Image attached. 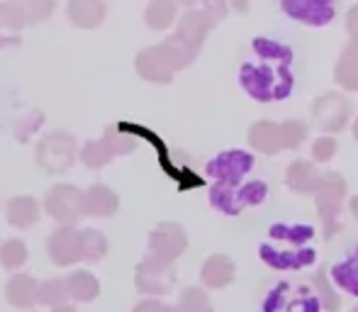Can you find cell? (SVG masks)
Masks as SVG:
<instances>
[{
    "label": "cell",
    "instance_id": "6da1fadb",
    "mask_svg": "<svg viewBox=\"0 0 358 312\" xmlns=\"http://www.w3.org/2000/svg\"><path fill=\"white\" fill-rule=\"evenodd\" d=\"M292 52L273 39H254V59L241 66V88L259 103L283 100L292 93Z\"/></svg>",
    "mask_w": 358,
    "mask_h": 312
},
{
    "label": "cell",
    "instance_id": "7a4b0ae2",
    "mask_svg": "<svg viewBox=\"0 0 358 312\" xmlns=\"http://www.w3.org/2000/svg\"><path fill=\"white\" fill-rule=\"evenodd\" d=\"M268 236L259 254L271 269H302L315 261V249L310 246L315 229L310 225H273Z\"/></svg>",
    "mask_w": 358,
    "mask_h": 312
},
{
    "label": "cell",
    "instance_id": "3957f363",
    "mask_svg": "<svg viewBox=\"0 0 358 312\" xmlns=\"http://www.w3.org/2000/svg\"><path fill=\"white\" fill-rule=\"evenodd\" d=\"M198 54L188 49L178 37L171 34L159 47H149L137 54V73L151 83H171L173 73L190 66Z\"/></svg>",
    "mask_w": 358,
    "mask_h": 312
},
{
    "label": "cell",
    "instance_id": "277c9868",
    "mask_svg": "<svg viewBox=\"0 0 358 312\" xmlns=\"http://www.w3.org/2000/svg\"><path fill=\"white\" fill-rule=\"evenodd\" d=\"M346 195V180L341 173L336 171H329L322 178L320 190L315 193V203H317V213H320V220L324 225V239H331L336 232L341 229V203H344Z\"/></svg>",
    "mask_w": 358,
    "mask_h": 312
},
{
    "label": "cell",
    "instance_id": "5b68a950",
    "mask_svg": "<svg viewBox=\"0 0 358 312\" xmlns=\"http://www.w3.org/2000/svg\"><path fill=\"white\" fill-rule=\"evenodd\" d=\"M78 144L69 132H52L37 144V164L49 173H62L76 161Z\"/></svg>",
    "mask_w": 358,
    "mask_h": 312
},
{
    "label": "cell",
    "instance_id": "8992f818",
    "mask_svg": "<svg viewBox=\"0 0 358 312\" xmlns=\"http://www.w3.org/2000/svg\"><path fill=\"white\" fill-rule=\"evenodd\" d=\"M351 100L341 93H324L312 105V125L327 134L344 132L351 120Z\"/></svg>",
    "mask_w": 358,
    "mask_h": 312
},
{
    "label": "cell",
    "instance_id": "52a82bcc",
    "mask_svg": "<svg viewBox=\"0 0 358 312\" xmlns=\"http://www.w3.org/2000/svg\"><path fill=\"white\" fill-rule=\"evenodd\" d=\"M268 195V185L261 180H251L246 185H234V188H213V205L224 215H239L246 205H259Z\"/></svg>",
    "mask_w": 358,
    "mask_h": 312
},
{
    "label": "cell",
    "instance_id": "ba28073f",
    "mask_svg": "<svg viewBox=\"0 0 358 312\" xmlns=\"http://www.w3.org/2000/svg\"><path fill=\"white\" fill-rule=\"evenodd\" d=\"M188 246V236H185L183 227L176 222H164L151 232L149 236V259H156L161 264H173Z\"/></svg>",
    "mask_w": 358,
    "mask_h": 312
},
{
    "label": "cell",
    "instance_id": "9c48e42d",
    "mask_svg": "<svg viewBox=\"0 0 358 312\" xmlns=\"http://www.w3.org/2000/svg\"><path fill=\"white\" fill-rule=\"evenodd\" d=\"M251 169H254V156L239 152V149H231V152H224L217 156L215 161H210L208 173L217 178L215 185L234 188V185H241V178H244Z\"/></svg>",
    "mask_w": 358,
    "mask_h": 312
},
{
    "label": "cell",
    "instance_id": "30bf717a",
    "mask_svg": "<svg viewBox=\"0 0 358 312\" xmlns=\"http://www.w3.org/2000/svg\"><path fill=\"white\" fill-rule=\"evenodd\" d=\"M336 0H280V8L297 22L322 27L329 24L336 15Z\"/></svg>",
    "mask_w": 358,
    "mask_h": 312
},
{
    "label": "cell",
    "instance_id": "8fae6325",
    "mask_svg": "<svg viewBox=\"0 0 358 312\" xmlns=\"http://www.w3.org/2000/svg\"><path fill=\"white\" fill-rule=\"evenodd\" d=\"M80 193L76 185H54L52 190L47 193V200H44V208L47 213L52 215L57 222L64 225H73L76 220L80 218Z\"/></svg>",
    "mask_w": 358,
    "mask_h": 312
},
{
    "label": "cell",
    "instance_id": "7c38bea8",
    "mask_svg": "<svg viewBox=\"0 0 358 312\" xmlns=\"http://www.w3.org/2000/svg\"><path fill=\"white\" fill-rule=\"evenodd\" d=\"M213 27H215V22L210 20V15H205L203 10H188V13L180 17L178 29L173 32V37H178L185 47L198 54L200 49H203L208 34L213 32Z\"/></svg>",
    "mask_w": 358,
    "mask_h": 312
},
{
    "label": "cell",
    "instance_id": "4fadbf2b",
    "mask_svg": "<svg viewBox=\"0 0 358 312\" xmlns=\"http://www.w3.org/2000/svg\"><path fill=\"white\" fill-rule=\"evenodd\" d=\"M290 285H278L271 290L268 300L264 305V312H320V300L310 298L305 288H292V298H287Z\"/></svg>",
    "mask_w": 358,
    "mask_h": 312
},
{
    "label": "cell",
    "instance_id": "5bb4252c",
    "mask_svg": "<svg viewBox=\"0 0 358 312\" xmlns=\"http://www.w3.org/2000/svg\"><path fill=\"white\" fill-rule=\"evenodd\" d=\"M173 278L171 264H161L156 259H146L137 269V288L144 293H166L173 285Z\"/></svg>",
    "mask_w": 358,
    "mask_h": 312
},
{
    "label": "cell",
    "instance_id": "9a60e30c",
    "mask_svg": "<svg viewBox=\"0 0 358 312\" xmlns=\"http://www.w3.org/2000/svg\"><path fill=\"white\" fill-rule=\"evenodd\" d=\"M49 256L54 259V264H73L80 259V232L73 225H64L62 229L52 234L49 239Z\"/></svg>",
    "mask_w": 358,
    "mask_h": 312
},
{
    "label": "cell",
    "instance_id": "2e32d148",
    "mask_svg": "<svg viewBox=\"0 0 358 312\" xmlns=\"http://www.w3.org/2000/svg\"><path fill=\"white\" fill-rule=\"evenodd\" d=\"M120 208V198L108 185H90L80 198V213L90 218H110Z\"/></svg>",
    "mask_w": 358,
    "mask_h": 312
},
{
    "label": "cell",
    "instance_id": "e0dca14e",
    "mask_svg": "<svg viewBox=\"0 0 358 312\" xmlns=\"http://www.w3.org/2000/svg\"><path fill=\"white\" fill-rule=\"evenodd\" d=\"M66 15L73 27L93 29L100 27L108 15V3L105 0H69Z\"/></svg>",
    "mask_w": 358,
    "mask_h": 312
},
{
    "label": "cell",
    "instance_id": "ac0fdd59",
    "mask_svg": "<svg viewBox=\"0 0 358 312\" xmlns=\"http://www.w3.org/2000/svg\"><path fill=\"white\" fill-rule=\"evenodd\" d=\"M249 144L256 152L273 156L283 152V139H280V125L271 122V120H259V122L251 125L249 129Z\"/></svg>",
    "mask_w": 358,
    "mask_h": 312
},
{
    "label": "cell",
    "instance_id": "d6986e66",
    "mask_svg": "<svg viewBox=\"0 0 358 312\" xmlns=\"http://www.w3.org/2000/svg\"><path fill=\"white\" fill-rule=\"evenodd\" d=\"M322 178H324V173H320L317 166L305 159H295L287 166V185L295 193H317L322 185Z\"/></svg>",
    "mask_w": 358,
    "mask_h": 312
},
{
    "label": "cell",
    "instance_id": "ffe728a7",
    "mask_svg": "<svg viewBox=\"0 0 358 312\" xmlns=\"http://www.w3.org/2000/svg\"><path fill=\"white\" fill-rule=\"evenodd\" d=\"M334 80L344 90L358 93V39H351L334 66Z\"/></svg>",
    "mask_w": 358,
    "mask_h": 312
},
{
    "label": "cell",
    "instance_id": "44dd1931",
    "mask_svg": "<svg viewBox=\"0 0 358 312\" xmlns=\"http://www.w3.org/2000/svg\"><path fill=\"white\" fill-rule=\"evenodd\" d=\"M234 261L224 254H213L203 266V283L208 288H224L234 281Z\"/></svg>",
    "mask_w": 358,
    "mask_h": 312
},
{
    "label": "cell",
    "instance_id": "7402d4cb",
    "mask_svg": "<svg viewBox=\"0 0 358 312\" xmlns=\"http://www.w3.org/2000/svg\"><path fill=\"white\" fill-rule=\"evenodd\" d=\"M5 213H8V222L13 227H32L39 220V203L29 195H17L8 203Z\"/></svg>",
    "mask_w": 358,
    "mask_h": 312
},
{
    "label": "cell",
    "instance_id": "603a6c76",
    "mask_svg": "<svg viewBox=\"0 0 358 312\" xmlns=\"http://www.w3.org/2000/svg\"><path fill=\"white\" fill-rule=\"evenodd\" d=\"M176 13H178V5L176 0H149L144 10V22L149 29H169L176 20Z\"/></svg>",
    "mask_w": 358,
    "mask_h": 312
},
{
    "label": "cell",
    "instance_id": "cb8c5ba5",
    "mask_svg": "<svg viewBox=\"0 0 358 312\" xmlns=\"http://www.w3.org/2000/svg\"><path fill=\"white\" fill-rule=\"evenodd\" d=\"M331 276H334V283L339 285V288H344L346 293L358 298V246L341 261V264H336L334 269H331Z\"/></svg>",
    "mask_w": 358,
    "mask_h": 312
},
{
    "label": "cell",
    "instance_id": "d4e9b609",
    "mask_svg": "<svg viewBox=\"0 0 358 312\" xmlns=\"http://www.w3.org/2000/svg\"><path fill=\"white\" fill-rule=\"evenodd\" d=\"M312 285H315L317 295H320V308H324L327 312H339L341 308V298L334 288H331V281H329V274L327 269H320L315 276H312Z\"/></svg>",
    "mask_w": 358,
    "mask_h": 312
},
{
    "label": "cell",
    "instance_id": "484cf974",
    "mask_svg": "<svg viewBox=\"0 0 358 312\" xmlns=\"http://www.w3.org/2000/svg\"><path fill=\"white\" fill-rule=\"evenodd\" d=\"M37 288L29 276H15L13 283L8 285V298L13 305H32L37 300Z\"/></svg>",
    "mask_w": 358,
    "mask_h": 312
},
{
    "label": "cell",
    "instance_id": "4316f807",
    "mask_svg": "<svg viewBox=\"0 0 358 312\" xmlns=\"http://www.w3.org/2000/svg\"><path fill=\"white\" fill-rule=\"evenodd\" d=\"M105 251H108V241L98 229H83L80 232V259L95 261L105 256Z\"/></svg>",
    "mask_w": 358,
    "mask_h": 312
},
{
    "label": "cell",
    "instance_id": "83f0119b",
    "mask_svg": "<svg viewBox=\"0 0 358 312\" xmlns=\"http://www.w3.org/2000/svg\"><path fill=\"white\" fill-rule=\"evenodd\" d=\"M27 22H42L57 8V0H15Z\"/></svg>",
    "mask_w": 358,
    "mask_h": 312
},
{
    "label": "cell",
    "instance_id": "f1b7e54d",
    "mask_svg": "<svg viewBox=\"0 0 358 312\" xmlns=\"http://www.w3.org/2000/svg\"><path fill=\"white\" fill-rule=\"evenodd\" d=\"M113 159V152L108 149V144L100 139V142H88L83 149H80V161L90 169H103L105 164H110Z\"/></svg>",
    "mask_w": 358,
    "mask_h": 312
},
{
    "label": "cell",
    "instance_id": "f546056e",
    "mask_svg": "<svg viewBox=\"0 0 358 312\" xmlns=\"http://www.w3.org/2000/svg\"><path fill=\"white\" fill-rule=\"evenodd\" d=\"M66 290L71 295H76L78 300H90L98 295V283H95V278L90 274L80 271V274H73L71 278H69Z\"/></svg>",
    "mask_w": 358,
    "mask_h": 312
},
{
    "label": "cell",
    "instance_id": "4dcf8cb0",
    "mask_svg": "<svg viewBox=\"0 0 358 312\" xmlns=\"http://www.w3.org/2000/svg\"><path fill=\"white\" fill-rule=\"evenodd\" d=\"M176 312H213V305H210V298L205 295V290L188 288L180 293V303Z\"/></svg>",
    "mask_w": 358,
    "mask_h": 312
},
{
    "label": "cell",
    "instance_id": "1f68e13d",
    "mask_svg": "<svg viewBox=\"0 0 358 312\" xmlns=\"http://www.w3.org/2000/svg\"><path fill=\"white\" fill-rule=\"evenodd\" d=\"M307 127L302 120H287V122L280 125V139H283V149H297L302 142L307 139Z\"/></svg>",
    "mask_w": 358,
    "mask_h": 312
},
{
    "label": "cell",
    "instance_id": "d6a6232c",
    "mask_svg": "<svg viewBox=\"0 0 358 312\" xmlns=\"http://www.w3.org/2000/svg\"><path fill=\"white\" fill-rule=\"evenodd\" d=\"M103 142L108 144V149L115 154H129L134 152V147H137V139H132L129 134H124L122 127H108V132H105Z\"/></svg>",
    "mask_w": 358,
    "mask_h": 312
},
{
    "label": "cell",
    "instance_id": "836d02e7",
    "mask_svg": "<svg viewBox=\"0 0 358 312\" xmlns=\"http://www.w3.org/2000/svg\"><path fill=\"white\" fill-rule=\"evenodd\" d=\"M24 259H27V249L20 239H10L0 246V261L5 269H17L20 264H24Z\"/></svg>",
    "mask_w": 358,
    "mask_h": 312
},
{
    "label": "cell",
    "instance_id": "e575fe53",
    "mask_svg": "<svg viewBox=\"0 0 358 312\" xmlns=\"http://www.w3.org/2000/svg\"><path fill=\"white\" fill-rule=\"evenodd\" d=\"M66 293L69 290L62 281H49V283H44L37 288V300L39 303H47V305L64 303V300H66Z\"/></svg>",
    "mask_w": 358,
    "mask_h": 312
},
{
    "label": "cell",
    "instance_id": "d590c367",
    "mask_svg": "<svg viewBox=\"0 0 358 312\" xmlns=\"http://www.w3.org/2000/svg\"><path fill=\"white\" fill-rule=\"evenodd\" d=\"M336 154V139L334 137H320L315 139V144H312V159L320 161V164H327V161H331Z\"/></svg>",
    "mask_w": 358,
    "mask_h": 312
},
{
    "label": "cell",
    "instance_id": "8d00e7d4",
    "mask_svg": "<svg viewBox=\"0 0 358 312\" xmlns=\"http://www.w3.org/2000/svg\"><path fill=\"white\" fill-rule=\"evenodd\" d=\"M200 3H203V13L210 15L215 24L227 17V0H200Z\"/></svg>",
    "mask_w": 358,
    "mask_h": 312
},
{
    "label": "cell",
    "instance_id": "74e56055",
    "mask_svg": "<svg viewBox=\"0 0 358 312\" xmlns=\"http://www.w3.org/2000/svg\"><path fill=\"white\" fill-rule=\"evenodd\" d=\"M346 29H349L351 39H358V5H354L346 15Z\"/></svg>",
    "mask_w": 358,
    "mask_h": 312
},
{
    "label": "cell",
    "instance_id": "f35d334b",
    "mask_svg": "<svg viewBox=\"0 0 358 312\" xmlns=\"http://www.w3.org/2000/svg\"><path fill=\"white\" fill-rule=\"evenodd\" d=\"M134 312H176V310L166 308V305L156 303V300H146V303L137 305V308H134Z\"/></svg>",
    "mask_w": 358,
    "mask_h": 312
},
{
    "label": "cell",
    "instance_id": "ab89813d",
    "mask_svg": "<svg viewBox=\"0 0 358 312\" xmlns=\"http://www.w3.org/2000/svg\"><path fill=\"white\" fill-rule=\"evenodd\" d=\"M229 3H231V8H234L239 15H244L246 10H249V0H229Z\"/></svg>",
    "mask_w": 358,
    "mask_h": 312
},
{
    "label": "cell",
    "instance_id": "60d3db41",
    "mask_svg": "<svg viewBox=\"0 0 358 312\" xmlns=\"http://www.w3.org/2000/svg\"><path fill=\"white\" fill-rule=\"evenodd\" d=\"M349 210H351V215H354V218L358 220V195H356V198H351Z\"/></svg>",
    "mask_w": 358,
    "mask_h": 312
},
{
    "label": "cell",
    "instance_id": "b9f144b4",
    "mask_svg": "<svg viewBox=\"0 0 358 312\" xmlns=\"http://www.w3.org/2000/svg\"><path fill=\"white\" fill-rule=\"evenodd\" d=\"M198 0H176V5H185V8H190V5H195Z\"/></svg>",
    "mask_w": 358,
    "mask_h": 312
},
{
    "label": "cell",
    "instance_id": "7bdbcfd3",
    "mask_svg": "<svg viewBox=\"0 0 358 312\" xmlns=\"http://www.w3.org/2000/svg\"><path fill=\"white\" fill-rule=\"evenodd\" d=\"M354 137H356V142H358V118H356V122H354Z\"/></svg>",
    "mask_w": 358,
    "mask_h": 312
},
{
    "label": "cell",
    "instance_id": "ee69618b",
    "mask_svg": "<svg viewBox=\"0 0 358 312\" xmlns=\"http://www.w3.org/2000/svg\"><path fill=\"white\" fill-rule=\"evenodd\" d=\"M57 312H73V310H69V308H64V310H57Z\"/></svg>",
    "mask_w": 358,
    "mask_h": 312
},
{
    "label": "cell",
    "instance_id": "f6af8a7d",
    "mask_svg": "<svg viewBox=\"0 0 358 312\" xmlns=\"http://www.w3.org/2000/svg\"><path fill=\"white\" fill-rule=\"evenodd\" d=\"M351 312H358V308H354V310H351Z\"/></svg>",
    "mask_w": 358,
    "mask_h": 312
}]
</instances>
